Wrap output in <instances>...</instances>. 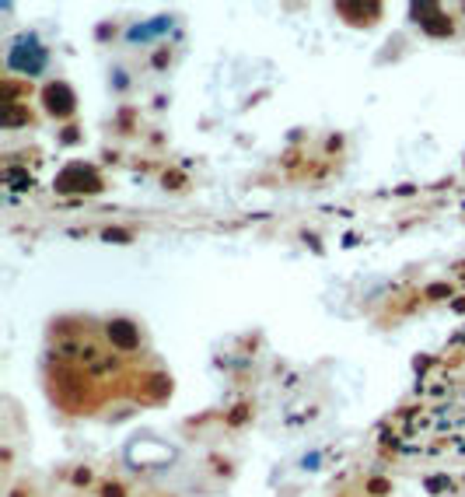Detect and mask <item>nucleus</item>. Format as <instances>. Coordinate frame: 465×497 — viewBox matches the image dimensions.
Listing matches in <instances>:
<instances>
[{
    "label": "nucleus",
    "instance_id": "423d86ee",
    "mask_svg": "<svg viewBox=\"0 0 465 497\" xmlns=\"http://www.w3.org/2000/svg\"><path fill=\"white\" fill-rule=\"evenodd\" d=\"M336 15H343L353 25H371L382 15V8L378 4H336Z\"/></svg>",
    "mask_w": 465,
    "mask_h": 497
},
{
    "label": "nucleus",
    "instance_id": "1a4fd4ad",
    "mask_svg": "<svg viewBox=\"0 0 465 497\" xmlns=\"http://www.w3.org/2000/svg\"><path fill=\"white\" fill-rule=\"evenodd\" d=\"M4 179L14 182V189H32V176H25V172H18V169H8Z\"/></svg>",
    "mask_w": 465,
    "mask_h": 497
},
{
    "label": "nucleus",
    "instance_id": "9b49d317",
    "mask_svg": "<svg viewBox=\"0 0 465 497\" xmlns=\"http://www.w3.org/2000/svg\"><path fill=\"white\" fill-rule=\"evenodd\" d=\"M106 242H130V232H106Z\"/></svg>",
    "mask_w": 465,
    "mask_h": 497
},
{
    "label": "nucleus",
    "instance_id": "7ed1b4c3",
    "mask_svg": "<svg viewBox=\"0 0 465 497\" xmlns=\"http://www.w3.org/2000/svg\"><path fill=\"white\" fill-rule=\"evenodd\" d=\"M42 102H46V113H49V116H57V120H67V116L74 113V109H77V98H74L70 84H63V81L49 84V88L42 91Z\"/></svg>",
    "mask_w": 465,
    "mask_h": 497
},
{
    "label": "nucleus",
    "instance_id": "f03ea898",
    "mask_svg": "<svg viewBox=\"0 0 465 497\" xmlns=\"http://www.w3.org/2000/svg\"><path fill=\"white\" fill-rule=\"evenodd\" d=\"M11 67L14 71H25V74H39L46 67V49L35 42V39H21L14 49H11Z\"/></svg>",
    "mask_w": 465,
    "mask_h": 497
},
{
    "label": "nucleus",
    "instance_id": "0eeeda50",
    "mask_svg": "<svg viewBox=\"0 0 465 497\" xmlns=\"http://www.w3.org/2000/svg\"><path fill=\"white\" fill-rule=\"evenodd\" d=\"M168 393H172L168 375H150V378L140 385V396H144V400H161V396H168Z\"/></svg>",
    "mask_w": 465,
    "mask_h": 497
},
{
    "label": "nucleus",
    "instance_id": "9d476101",
    "mask_svg": "<svg viewBox=\"0 0 465 497\" xmlns=\"http://www.w3.org/2000/svg\"><path fill=\"white\" fill-rule=\"evenodd\" d=\"M101 497H126V490L119 483H109V487H101Z\"/></svg>",
    "mask_w": 465,
    "mask_h": 497
},
{
    "label": "nucleus",
    "instance_id": "f8f14e48",
    "mask_svg": "<svg viewBox=\"0 0 465 497\" xmlns=\"http://www.w3.org/2000/svg\"><path fill=\"white\" fill-rule=\"evenodd\" d=\"M371 490H375V494H385L388 483H385V480H371Z\"/></svg>",
    "mask_w": 465,
    "mask_h": 497
},
{
    "label": "nucleus",
    "instance_id": "ddd939ff",
    "mask_svg": "<svg viewBox=\"0 0 465 497\" xmlns=\"http://www.w3.org/2000/svg\"><path fill=\"white\" fill-rule=\"evenodd\" d=\"M245 420V406H238V413H231V424H241Z\"/></svg>",
    "mask_w": 465,
    "mask_h": 497
},
{
    "label": "nucleus",
    "instance_id": "f257e3e1",
    "mask_svg": "<svg viewBox=\"0 0 465 497\" xmlns=\"http://www.w3.org/2000/svg\"><path fill=\"white\" fill-rule=\"evenodd\" d=\"M57 189L60 193H98L101 189V176L88 165H70L57 176Z\"/></svg>",
    "mask_w": 465,
    "mask_h": 497
},
{
    "label": "nucleus",
    "instance_id": "20e7f679",
    "mask_svg": "<svg viewBox=\"0 0 465 497\" xmlns=\"http://www.w3.org/2000/svg\"><path fill=\"white\" fill-rule=\"evenodd\" d=\"M409 11H413V18H417L431 35H451V21L444 18V11L437 4H413Z\"/></svg>",
    "mask_w": 465,
    "mask_h": 497
},
{
    "label": "nucleus",
    "instance_id": "39448f33",
    "mask_svg": "<svg viewBox=\"0 0 465 497\" xmlns=\"http://www.w3.org/2000/svg\"><path fill=\"white\" fill-rule=\"evenodd\" d=\"M109 340H112L116 347H123V350H133V347L140 344V333H137L133 322L116 319V322H109Z\"/></svg>",
    "mask_w": 465,
    "mask_h": 497
},
{
    "label": "nucleus",
    "instance_id": "6e6552de",
    "mask_svg": "<svg viewBox=\"0 0 465 497\" xmlns=\"http://www.w3.org/2000/svg\"><path fill=\"white\" fill-rule=\"evenodd\" d=\"M0 123H4L8 130H11V126L28 123V109H25V105H18V102H11V105H0Z\"/></svg>",
    "mask_w": 465,
    "mask_h": 497
}]
</instances>
